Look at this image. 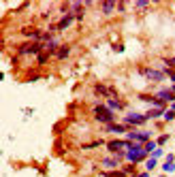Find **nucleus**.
<instances>
[{"label": "nucleus", "mask_w": 175, "mask_h": 177, "mask_svg": "<svg viewBox=\"0 0 175 177\" xmlns=\"http://www.w3.org/2000/svg\"><path fill=\"white\" fill-rule=\"evenodd\" d=\"M165 64H171V66H175V58H165Z\"/></svg>", "instance_id": "22"}, {"label": "nucleus", "mask_w": 175, "mask_h": 177, "mask_svg": "<svg viewBox=\"0 0 175 177\" xmlns=\"http://www.w3.org/2000/svg\"><path fill=\"white\" fill-rule=\"evenodd\" d=\"M47 60H49V51H41L39 53V64H45Z\"/></svg>", "instance_id": "16"}, {"label": "nucleus", "mask_w": 175, "mask_h": 177, "mask_svg": "<svg viewBox=\"0 0 175 177\" xmlns=\"http://www.w3.org/2000/svg\"><path fill=\"white\" fill-rule=\"evenodd\" d=\"M137 6H139V9H145V6H147V2H145V0H139V2H137Z\"/></svg>", "instance_id": "23"}, {"label": "nucleus", "mask_w": 175, "mask_h": 177, "mask_svg": "<svg viewBox=\"0 0 175 177\" xmlns=\"http://www.w3.org/2000/svg\"><path fill=\"white\" fill-rule=\"evenodd\" d=\"M145 122H147V115H145V113H137V111L126 113V117H124V124H126V126H141V124H145Z\"/></svg>", "instance_id": "3"}, {"label": "nucleus", "mask_w": 175, "mask_h": 177, "mask_svg": "<svg viewBox=\"0 0 175 177\" xmlns=\"http://www.w3.org/2000/svg\"><path fill=\"white\" fill-rule=\"evenodd\" d=\"M165 120H167V122L175 120V111H165Z\"/></svg>", "instance_id": "19"}, {"label": "nucleus", "mask_w": 175, "mask_h": 177, "mask_svg": "<svg viewBox=\"0 0 175 177\" xmlns=\"http://www.w3.org/2000/svg\"><path fill=\"white\" fill-rule=\"evenodd\" d=\"M107 107H109L111 111H120V109H124V102H120L118 98H109V100H107Z\"/></svg>", "instance_id": "11"}, {"label": "nucleus", "mask_w": 175, "mask_h": 177, "mask_svg": "<svg viewBox=\"0 0 175 177\" xmlns=\"http://www.w3.org/2000/svg\"><path fill=\"white\" fill-rule=\"evenodd\" d=\"M169 77H171V81H173V83H175V73H171V75H169Z\"/></svg>", "instance_id": "25"}, {"label": "nucleus", "mask_w": 175, "mask_h": 177, "mask_svg": "<svg viewBox=\"0 0 175 177\" xmlns=\"http://www.w3.org/2000/svg\"><path fill=\"white\" fill-rule=\"evenodd\" d=\"M100 9H103V13H105V15L113 13V9H115V0H105V2L100 4Z\"/></svg>", "instance_id": "10"}, {"label": "nucleus", "mask_w": 175, "mask_h": 177, "mask_svg": "<svg viewBox=\"0 0 175 177\" xmlns=\"http://www.w3.org/2000/svg\"><path fill=\"white\" fill-rule=\"evenodd\" d=\"M103 177H126V171H107L103 173Z\"/></svg>", "instance_id": "15"}, {"label": "nucleus", "mask_w": 175, "mask_h": 177, "mask_svg": "<svg viewBox=\"0 0 175 177\" xmlns=\"http://www.w3.org/2000/svg\"><path fill=\"white\" fill-rule=\"evenodd\" d=\"M41 51H43L41 43H34V45H21V47H19V53H41Z\"/></svg>", "instance_id": "6"}, {"label": "nucleus", "mask_w": 175, "mask_h": 177, "mask_svg": "<svg viewBox=\"0 0 175 177\" xmlns=\"http://www.w3.org/2000/svg\"><path fill=\"white\" fill-rule=\"evenodd\" d=\"M156 98H160L165 102H175V92L173 90H158L156 92Z\"/></svg>", "instance_id": "5"}, {"label": "nucleus", "mask_w": 175, "mask_h": 177, "mask_svg": "<svg viewBox=\"0 0 175 177\" xmlns=\"http://www.w3.org/2000/svg\"><path fill=\"white\" fill-rule=\"evenodd\" d=\"M147 156H150V154L145 152V145L128 141V147H126V160H128V162L137 164V162H141V160H147Z\"/></svg>", "instance_id": "1"}, {"label": "nucleus", "mask_w": 175, "mask_h": 177, "mask_svg": "<svg viewBox=\"0 0 175 177\" xmlns=\"http://www.w3.org/2000/svg\"><path fill=\"white\" fill-rule=\"evenodd\" d=\"M145 115H147V120H152V117H165V109H152Z\"/></svg>", "instance_id": "14"}, {"label": "nucleus", "mask_w": 175, "mask_h": 177, "mask_svg": "<svg viewBox=\"0 0 175 177\" xmlns=\"http://www.w3.org/2000/svg\"><path fill=\"white\" fill-rule=\"evenodd\" d=\"M171 111H175V102H171Z\"/></svg>", "instance_id": "26"}, {"label": "nucleus", "mask_w": 175, "mask_h": 177, "mask_svg": "<svg viewBox=\"0 0 175 177\" xmlns=\"http://www.w3.org/2000/svg\"><path fill=\"white\" fill-rule=\"evenodd\" d=\"M107 130L109 133H115V134H124L126 133V124H109Z\"/></svg>", "instance_id": "9"}, {"label": "nucleus", "mask_w": 175, "mask_h": 177, "mask_svg": "<svg viewBox=\"0 0 175 177\" xmlns=\"http://www.w3.org/2000/svg\"><path fill=\"white\" fill-rule=\"evenodd\" d=\"M145 167H147V171H152V169L156 167V158H152V156H150V160L145 162Z\"/></svg>", "instance_id": "18"}, {"label": "nucleus", "mask_w": 175, "mask_h": 177, "mask_svg": "<svg viewBox=\"0 0 175 177\" xmlns=\"http://www.w3.org/2000/svg\"><path fill=\"white\" fill-rule=\"evenodd\" d=\"M68 53H71L68 45H62V47H58V51H56V56H58L60 60H66V58H68Z\"/></svg>", "instance_id": "12"}, {"label": "nucleus", "mask_w": 175, "mask_h": 177, "mask_svg": "<svg viewBox=\"0 0 175 177\" xmlns=\"http://www.w3.org/2000/svg\"><path fill=\"white\" fill-rule=\"evenodd\" d=\"M150 156H152V158H158V156H162V149H160V147H156V149H154Z\"/></svg>", "instance_id": "21"}, {"label": "nucleus", "mask_w": 175, "mask_h": 177, "mask_svg": "<svg viewBox=\"0 0 175 177\" xmlns=\"http://www.w3.org/2000/svg\"><path fill=\"white\" fill-rule=\"evenodd\" d=\"M120 160H122V156H109V158H105L103 160V164L107 167V169H118V164H120Z\"/></svg>", "instance_id": "7"}, {"label": "nucleus", "mask_w": 175, "mask_h": 177, "mask_svg": "<svg viewBox=\"0 0 175 177\" xmlns=\"http://www.w3.org/2000/svg\"><path fill=\"white\" fill-rule=\"evenodd\" d=\"M73 19H75V15H73V13H68V15H64V17H62V19L58 21V28H60V30H64V28H68V26L73 24Z\"/></svg>", "instance_id": "8"}, {"label": "nucleus", "mask_w": 175, "mask_h": 177, "mask_svg": "<svg viewBox=\"0 0 175 177\" xmlns=\"http://www.w3.org/2000/svg\"><path fill=\"white\" fill-rule=\"evenodd\" d=\"M94 115H96V120L98 122H103V124H113V111L107 107V105H96L94 107Z\"/></svg>", "instance_id": "2"}, {"label": "nucleus", "mask_w": 175, "mask_h": 177, "mask_svg": "<svg viewBox=\"0 0 175 177\" xmlns=\"http://www.w3.org/2000/svg\"><path fill=\"white\" fill-rule=\"evenodd\" d=\"M154 149H156V143H154V141H147V143H145V152L150 154V152H154Z\"/></svg>", "instance_id": "17"}, {"label": "nucleus", "mask_w": 175, "mask_h": 177, "mask_svg": "<svg viewBox=\"0 0 175 177\" xmlns=\"http://www.w3.org/2000/svg\"><path fill=\"white\" fill-rule=\"evenodd\" d=\"M137 177H150V173L145 171V173H141V175H137Z\"/></svg>", "instance_id": "24"}, {"label": "nucleus", "mask_w": 175, "mask_h": 177, "mask_svg": "<svg viewBox=\"0 0 175 177\" xmlns=\"http://www.w3.org/2000/svg\"><path fill=\"white\" fill-rule=\"evenodd\" d=\"M162 171H167V173H171V171H175V162H173V156H171V154L167 156V162H165V167H162Z\"/></svg>", "instance_id": "13"}, {"label": "nucleus", "mask_w": 175, "mask_h": 177, "mask_svg": "<svg viewBox=\"0 0 175 177\" xmlns=\"http://www.w3.org/2000/svg\"><path fill=\"white\" fill-rule=\"evenodd\" d=\"M141 73H143L147 79H152V81H162V79H165V73H162V71H156V68H143Z\"/></svg>", "instance_id": "4"}, {"label": "nucleus", "mask_w": 175, "mask_h": 177, "mask_svg": "<svg viewBox=\"0 0 175 177\" xmlns=\"http://www.w3.org/2000/svg\"><path fill=\"white\" fill-rule=\"evenodd\" d=\"M169 141V134H160V139H158V145H165Z\"/></svg>", "instance_id": "20"}]
</instances>
